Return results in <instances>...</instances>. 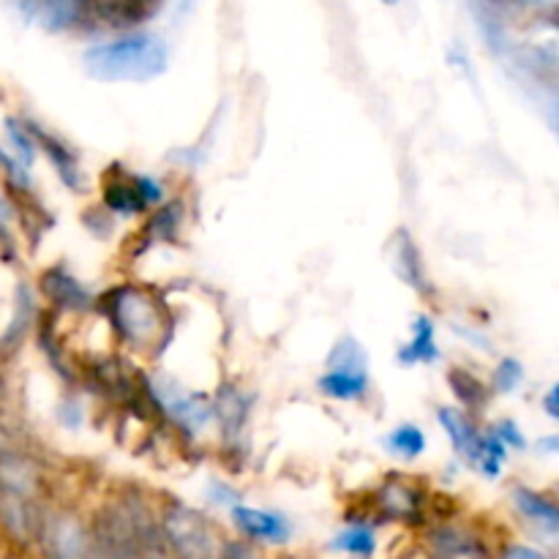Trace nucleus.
<instances>
[{"label": "nucleus", "mask_w": 559, "mask_h": 559, "mask_svg": "<svg viewBox=\"0 0 559 559\" xmlns=\"http://www.w3.org/2000/svg\"><path fill=\"white\" fill-rule=\"evenodd\" d=\"M448 382L453 385V393H456L459 399H462L467 407L473 409H480L486 404V391L484 385H480L478 380H475L473 374H467L464 369H453L451 374H448Z\"/></svg>", "instance_id": "f3484780"}, {"label": "nucleus", "mask_w": 559, "mask_h": 559, "mask_svg": "<svg viewBox=\"0 0 559 559\" xmlns=\"http://www.w3.org/2000/svg\"><path fill=\"white\" fill-rule=\"evenodd\" d=\"M519 382H522V366H519V360L506 358L500 364V369L495 371V388L500 393H511L516 391Z\"/></svg>", "instance_id": "a878e982"}, {"label": "nucleus", "mask_w": 559, "mask_h": 559, "mask_svg": "<svg viewBox=\"0 0 559 559\" xmlns=\"http://www.w3.org/2000/svg\"><path fill=\"white\" fill-rule=\"evenodd\" d=\"M502 462H506V445H502L495 435L480 437L478 453H475V464H478L489 478H497V475H500Z\"/></svg>", "instance_id": "6ab92c4d"}, {"label": "nucleus", "mask_w": 559, "mask_h": 559, "mask_svg": "<svg viewBox=\"0 0 559 559\" xmlns=\"http://www.w3.org/2000/svg\"><path fill=\"white\" fill-rule=\"evenodd\" d=\"M440 424H442V429L448 431V437H451L453 445H456V451L464 453L469 462H475L480 437L475 435L473 426L467 424V418H462L456 409H440Z\"/></svg>", "instance_id": "9b49d317"}, {"label": "nucleus", "mask_w": 559, "mask_h": 559, "mask_svg": "<svg viewBox=\"0 0 559 559\" xmlns=\"http://www.w3.org/2000/svg\"><path fill=\"white\" fill-rule=\"evenodd\" d=\"M44 293L60 309H85L87 306V293L80 287V282H74L71 276H66L63 271H49L44 276Z\"/></svg>", "instance_id": "0eeeda50"}, {"label": "nucleus", "mask_w": 559, "mask_h": 559, "mask_svg": "<svg viewBox=\"0 0 559 559\" xmlns=\"http://www.w3.org/2000/svg\"><path fill=\"white\" fill-rule=\"evenodd\" d=\"M31 136H36V140L41 142V147H44V151H47L49 162H52L55 167H58L60 180H63V183L69 186V189H80V173H76V162H74V156H71V151H66V147L60 145V142H55L52 136L44 134V131L38 129V126H33Z\"/></svg>", "instance_id": "f8f14e48"}, {"label": "nucleus", "mask_w": 559, "mask_h": 559, "mask_svg": "<svg viewBox=\"0 0 559 559\" xmlns=\"http://www.w3.org/2000/svg\"><path fill=\"white\" fill-rule=\"evenodd\" d=\"M0 167H3L5 175H9V178L14 180V186H20V189H27V186H31V178H27L25 169H22L20 164L14 162V158L5 156L3 151H0Z\"/></svg>", "instance_id": "bb28decb"}, {"label": "nucleus", "mask_w": 559, "mask_h": 559, "mask_svg": "<svg viewBox=\"0 0 559 559\" xmlns=\"http://www.w3.org/2000/svg\"><path fill=\"white\" fill-rule=\"evenodd\" d=\"M164 535L180 559H222L211 527L191 508H169L164 513Z\"/></svg>", "instance_id": "f03ea898"}, {"label": "nucleus", "mask_w": 559, "mask_h": 559, "mask_svg": "<svg viewBox=\"0 0 559 559\" xmlns=\"http://www.w3.org/2000/svg\"><path fill=\"white\" fill-rule=\"evenodd\" d=\"M44 549L52 559H87L91 544L85 538V530L76 519L55 516L44 524Z\"/></svg>", "instance_id": "20e7f679"}, {"label": "nucleus", "mask_w": 559, "mask_h": 559, "mask_svg": "<svg viewBox=\"0 0 559 559\" xmlns=\"http://www.w3.org/2000/svg\"><path fill=\"white\" fill-rule=\"evenodd\" d=\"M437 358H440V349H437V342H435V325H431V320L420 317V320L415 322L413 342L399 353V360L413 366V364H435Z\"/></svg>", "instance_id": "6e6552de"}, {"label": "nucleus", "mask_w": 559, "mask_h": 559, "mask_svg": "<svg viewBox=\"0 0 559 559\" xmlns=\"http://www.w3.org/2000/svg\"><path fill=\"white\" fill-rule=\"evenodd\" d=\"M495 437H497V440L502 442V445H506V442H508V445L524 448V437H522V431H519V426H516V424H511V420H506V424L497 426Z\"/></svg>", "instance_id": "cd10ccee"}, {"label": "nucleus", "mask_w": 559, "mask_h": 559, "mask_svg": "<svg viewBox=\"0 0 559 559\" xmlns=\"http://www.w3.org/2000/svg\"><path fill=\"white\" fill-rule=\"evenodd\" d=\"M112 320L118 325L120 336L134 344V347L151 342L158 333V325H162L156 304L147 295L136 293V289H118L115 293Z\"/></svg>", "instance_id": "7ed1b4c3"}, {"label": "nucleus", "mask_w": 559, "mask_h": 559, "mask_svg": "<svg viewBox=\"0 0 559 559\" xmlns=\"http://www.w3.org/2000/svg\"><path fill=\"white\" fill-rule=\"evenodd\" d=\"M87 0H41L44 25L49 31H69L85 16Z\"/></svg>", "instance_id": "9d476101"}, {"label": "nucleus", "mask_w": 559, "mask_h": 559, "mask_svg": "<svg viewBox=\"0 0 559 559\" xmlns=\"http://www.w3.org/2000/svg\"><path fill=\"white\" fill-rule=\"evenodd\" d=\"M399 260H402V276L407 278V284L424 289V265H420V257L415 243L407 238L402 240V249H399Z\"/></svg>", "instance_id": "b1692460"}, {"label": "nucleus", "mask_w": 559, "mask_h": 559, "mask_svg": "<svg viewBox=\"0 0 559 559\" xmlns=\"http://www.w3.org/2000/svg\"><path fill=\"white\" fill-rule=\"evenodd\" d=\"M167 409L173 413V418H178L186 429H200L207 418H211V409L202 404L200 396H180L169 399Z\"/></svg>", "instance_id": "dca6fc26"}, {"label": "nucleus", "mask_w": 559, "mask_h": 559, "mask_svg": "<svg viewBox=\"0 0 559 559\" xmlns=\"http://www.w3.org/2000/svg\"><path fill=\"white\" fill-rule=\"evenodd\" d=\"M211 497L216 502H222V506H233V502L238 500V495H235V491H229V489H224L222 484L211 486Z\"/></svg>", "instance_id": "c756f323"}, {"label": "nucleus", "mask_w": 559, "mask_h": 559, "mask_svg": "<svg viewBox=\"0 0 559 559\" xmlns=\"http://www.w3.org/2000/svg\"><path fill=\"white\" fill-rule=\"evenodd\" d=\"M369 388V377L366 369H331L320 380V391L325 396L338 399V402H353L360 399Z\"/></svg>", "instance_id": "423d86ee"}, {"label": "nucleus", "mask_w": 559, "mask_h": 559, "mask_svg": "<svg viewBox=\"0 0 559 559\" xmlns=\"http://www.w3.org/2000/svg\"><path fill=\"white\" fill-rule=\"evenodd\" d=\"M5 134H9V142L11 145H14V151H16V156H20V162L25 164H33V158H36V145H33V136H31V131L27 129H22L20 123H16V120H5Z\"/></svg>", "instance_id": "393cba45"}, {"label": "nucleus", "mask_w": 559, "mask_h": 559, "mask_svg": "<svg viewBox=\"0 0 559 559\" xmlns=\"http://www.w3.org/2000/svg\"><path fill=\"white\" fill-rule=\"evenodd\" d=\"M506 559H546L540 551L535 549H527V546H511V549L506 551Z\"/></svg>", "instance_id": "7c9ffc66"}, {"label": "nucleus", "mask_w": 559, "mask_h": 559, "mask_svg": "<svg viewBox=\"0 0 559 559\" xmlns=\"http://www.w3.org/2000/svg\"><path fill=\"white\" fill-rule=\"evenodd\" d=\"M104 200L112 207L115 213H123V216H131V213H140L145 207L142 197L136 194V189L126 183H109L107 191H104Z\"/></svg>", "instance_id": "aec40b11"}, {"label": "nucleus", "mask_w": 559, "mask_h": 559, "mask_svg": "<svg viewBox=\"0 0 559 559\" xmlns=\"http://www.w3.org/2000/svg\"><path fill=\"white\" fill-rule=\"evenodd\" d=\"M385 448L393 453L396 459H415L424 453L426 440H424V431L418 426H399L393 435H388Z\"/></svg>", "instance_id": "2eb2a0df"}, {"label": "nucleus", "mask_w": 559, "mask_h": 559, "mask_svg": "<svg viewBox=\"0 0 559 559\" xmlns=\"http://www.w3.org/2000/svg\"><path fill=\"white\" fill-rule=\"evenodd\" d=\"M546 404H549V415H551V418H557V388L549 393V402H546Z\"/></svg>", "instance_id": "2f4dec72"}, {"label": "nucleus", "mask_w": 559, "mask_h": 559, "mask_svg": "<svg viewBox=\"0 0 559 559\" xmlns=\"http://www.w3.org/2000/svg\"><path fill=\"white\" fill-rule=\"evenodd\" d=\"M382 3H388V5H396L399 0H382Z\"/></svg>", "instance_id": "473e14b6"}, {"label": "nucleus", "mask_w": 559, "mask_h": 559, "mask_svg": "<svg viewBox=\"0 0 559 559\" xmlns=\"http://www.w3.org/2000/svg\"><path fill=\"white\" fill-rule=\"evenodd\" d=\"M235 522L243 533H249L251 538L271 540V544H284L289 538V524L284 522L276 513L265 511H251V508H235L233 511Z\"/></svg>", "instance_id": "39448f33"}, {"label": "nucleus", "mask_w": 559, "mask_h": 559, "mask_svg": "<svg viewBox=\"0 0 559 559\" xmlns=\"http://www.w3.org/2000/svg\"><path fill=\"white\" fill-rule=\"evenodd\" d=\"M85 69L104 82H147L167 71V47L153 33H131L85 52Z\"/></svg>", "instance_id": "f257e3e1"}, {"label": "nucleus", "mask_w": 559, "mask_h": 559, "mask_svg": "<svg viewBox=\"0 0 559 559\" xmlns=\"http://www.w3.org/2000/svg\"><path fill=\"white\" fill-rule=\"evenodd\" d=\"M513 500H516L519 511H522L524 516L533 519L535 524L546 527L549 533H557V530H559V513L549 500H544V497H538L535 491H527V489L513 491Z\"/></svg>", "instance_id": "4468645a"}, {"label": "nucleus", "mask_w": 559, "mask_h": 559, "mask_svg": "<svg viewBox=\"0 0 559 559\" xmlns=\"http://www.w3.org/2000/svg\"><path fill=\"white\" fill-rule=\"evenodd\" d=\"M222 559H260V555L249 544H229L222 551Z\"/></svg>", "instance_id": "c85d7f7f"}, {"label": "nucleus", "mask_w": 559, "mask_h": 559, "mask_svg": "<svg viewBox=\"0 0 559 559\" xmlns=\"http://www.w3.org/2000/svg\"><path fill=\"white\" fill-rule=\"evenodd\" d=\"M377 540L374 533L366 527H353V530H344L336 540H333V549L338 551H349V555H358V557H371L374 551Z\"/></svg>", "instance_id": "412c9836"}, {"label": "nucleus", "mask_w": 559, "mask_h": 559, "mask_svg": "<svg viewBox=\"0 0 559 559\" xmlns=\"http://www.w3.org/2000/svg\"><path fill=\"white\" fill-rule=\"evenodd\" d=\"M382 506H385V511L393 513V516H413L418 500H415V491L409 489V486L393 480V484H388L385 489H382Z\"/></svg>", "instance_id": "a211bd4d"}, {"label": "nucleus", "mask_w": 559, "mask_h": 559, "mask_svg": "<svg viewBox=\"0 0 559 559\" xmlns=\"http://www.w3.org/2000/svg\"><path fill=\"white\" fill-rule=\"evenodd\" d=\"M328 369H366V353L355 338H342L328 358Z\"/></svg>", "instance_id": "4be33fe9"}, {"label": "nucleus", "mask_w": 559, "mask_h": 559, "mask_svg": "<svg viewBox=\"0 0 559 559\" xmlns=\"http://www.w3.org/2000/svg\"><path fill=\"white\" fill-rule=\"evenodd\" d=\"M0 486L3 491L16 497H27L36 486V473H33L31 464L20 456H0Z\"/></svg>", "instance_id": "1a4fd4ad"}, {"label": "nucleus", "mask_w": 559, "mask_h": 559, "mask_svg": "<svg viewBox=\"0 0 559 559\" xmlns=\"http://www.w3.org/2000/svg\"><path fill=\"white\" fill-rule=\"evenodd\" d=\"M0 522L16 535V538H27L33 533V511L27 506L25 497H16L3 491L0 495Z\"/></svg>", "instance_id": "ddd939ff"}, {"label": "nucleus", "mask_w": 559, "mask_h": 559, "mask_svg": "<svg viewBox=\"0 0 559 559\" xmlns=\"http://www.w3.org/2000/svg\"><path fill=\"white\" fill-rule=\"evenodd\" d=\"M246 409H249V399L240 396L238 391H224L222 396H218V404H216V413L218 418L224 420V426H233V429H238L240 424L246 420Z\"/></svg>", "instance_id": "5701e85b"}]
</instances>
